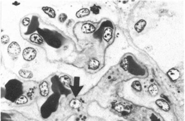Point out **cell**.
Listing matches in <instances>:
<instances>
[{"label": "cell", "instance_id": "1", "mask_svg": "<svg viewBox=\"0 0 185 121\" xmlns=\"http://www.w3.org/2000/svg\"><path fill=\"white\" fill-rule=\"evenodd\" d=\"M37 31L46 43L53 48H59L65 41V37L57 31L39 28Z\"/></svg>", "mask_w": 185, "mask_h": 121}, {"label": "cell", "instance_id": "2", "mask_svg": "<svg viewBox=\"0 0 185 121\" xmlns=\"http://www.w3.org/2000/svg\"><path fill=\"white\" fill-rule=\"evenodd\" d=\"M23 94V84L20 81L12 79L9 81L5 85V98L11 102L22 98Z\"/></svg>", "mask_w": 185, "mask_h": 121}, {"label": "cell", "instance_id": "3", "mask_svg": "<svg viewBox=\"0 0 185 121\" xmlns=\"http://www.w3.org/2000/svg\"><path fill=\"white\" fill-rule=\"evenodd\" d=\"M7 51L10 56L16 58L21 53V47L17 42H11L8 46Z\"/></svg>", "mask_w": 185, "mask_h": 121}, {"label": "cell", "instance_id": "4", "mask_svg": "<svg viewBox=\"0 0 185 121\" xmlns=\"http://www.w3.org/2000/svg\"><path fill=\"white\" fill-rule=\"evenodd\" d=\"M37 51L34 47H26L23 50L22 56L24 60L27 61H31L36 57Z\"/></svg>", "mask_w": 185, "mask_h": 121}, {"label": "cell", "instance_id": "5", "mask_svg": "<svg viewBox=\"0 0 185 121\" xmlns=\"http://www.w3.org/2000/svg\"><path fill=\"white\" fill-rule=\"evenodd\" d=\"M39 22L38 21V18L37 16H34L32 17V19L30 24L28 27L27 31L25 33L26 35L31 34L34 33L39 28Z\"/></svg>", "mask_w": 185, "mask_h": 121}, {"label": "cell", "instance_id": "6", "mask_svg": "<svg viewBox=\"0 0 185 121\" xmlns=\"http://www.w3.org/2000/svg\"><path fill=\"white\" fill-rule=\"evenodd\" d=\"M81 30L83 33L91 34L95 32L96 27L92 24L85 23L82 25Z\"/></svg>", "mask_w": 185, "mask_h": 121}, {"label": "cell", "instance_id": "7", "mask_svg": "<svg viewBox=\"0 0 185 121\" xmlns=\"http://www.w3.org/2000/svg\"><path fill=\"white\" fill-rule=\"evenodd\" d=\"M157 106L165 112H168L170 110V106L169 104L164 100L159 99L155 101Z\"/></svg>", "mask_w": 185, "mask_h": 121}, {"label": "cell", "instance_id": "8", "mask_svg": "<svg viewBox=\"0 0 185 121\" xmlns=\"http://www.w3.org/2000/svg\"><path fill=\"white\" fill-rule=\"evenodd\" d=\"M29 40L31 43L37 44L41 45L44 43V39L39 34H32L30 36Z\"/></svg>", "mask_w": 185, "mask_h": 121}, {"label": "cell", "instance_id": "9", "mask_svg": "<svg viewBox=\"0 0 185 121\" xmlns=\"http://www.w3.org/2000/svg\"><path fill=\"white\" fill-rule=\"evenodd\" d=\"M42 10L45 14L51 18H56L57 14L53 8L48 6H44L42 8Z\"/></svg>", "mask_w": 185, "mask_h": 121}, {"label": "cell", "instance_id": "10", "mask_svg": "<svg viewBox=\"0 0 185 121\" xmlns=\"http://www.w3.org/2000/svg\"><path fill=\"white\" fill-rule=\"evenodd\" d=\"M39 89L41 95L44 96H46L49 94L48 84L46 81H44L39 85Z\"/></svg>", "mask_w": 185, "mask_h": 121}, {"label": "cell", "instance_id": "11", "mask_svg": "<svg viewBox=\"0 0 185 121\" xmlns=\"http://www.w3.org/2000/svg\"><path fill=\"white\" fill-rule=\"evenodd\" d=\"M146 25V22L145 20L141 19L136 23L134 26V28L137 33H140L144 30Z\"/></svg>", "mask_w": 185, "mask_h": 121}, {"label": "cell", "instance_id": "12", "mask_svg": "<svg viewBox=\"0 0 185 121\" xmlns=\"http://www.w3.org/2000/svg\"><path fill=\"white\" fill-rule=\"evenodd\" d=\"M167 74L173 81L176 80L180 77V72L176 69H172L168 72Z\"/></svg>", "mask_w": 185, "mask_h": 121}, {"label": "cell", "instance_id": "13", "mask_svg": "<svg viewBox=\"0 0 185 121\" xmlns=\"http://www.w3.org/2000/svg\"><path fill=\"white\" fill-rule=\"evenodd\" d=\"M90 10L87 8H83L80 9L75 13V16L78 18H81L88 16L90 15Z\"/></svg>", "mask_w": 185, "mask_h": 121}, {"label": "cell", "instance_id": "14", "mask_svg": "<svg viewBox=\"0 0 185 121\" xmlns=\"http://www.w3.org/2000/svg\"><path fill=\"white\" fill-rule=\"evenodd\" d=\"M19 76L24 78L31 79L33 77V73L30 70L21 69L18 72Z\"/></svg>", "mask_w": 185, "mask_h": 121}, {"label": "cell", "instance_id": "15", "mask_svg": "<svg viewBox=\"0 0 185 121\" xmlns=\"http://www.w3.org/2000/svg\"><path fill=\"white\" fill-rule=\"evenodd\" d=\"M100 63L95 59H92L89 61L88 63V68L92 70H96L100 66Z\"/></svg>", "mask_w": 185, "mask_h": 121}, {"label": "cell", "instance_id": "16", "mask_svg": "<svg viewBox=\"0 0 185 121\" xmlns=\"http://www.w3.org/2000/svg\"><path fill=\"white\" fill-rule=\"evenodd\" d=\"M112 33H113V31L111 28L109 27L106 28L103 33V36L104 40L106 42H109L110 39L112 38Z\"/></svg>", "mask_w": 185, "mask_h": 121}, {"label": "cell", "instance_id": "17", "mask_svg": "<svg viewBox=\"0 0 185 121\" xmlns=\"http://www.w3.org/2000/svg\"><path fill=\"white\" fill-rule=\"evenodd\" d=\"M149 92L152 96H156L159 92V88L155 84H152L149 87Z\"/></svg>", "mask_w": 185, "mask_h": 121}, {"label": "cell", "instance_id": "18", "mask_svg": "<svg viewBox=\"0 0 185 121\" xmlns=\"http://www.w3.org/2000/svg\"><path fill=\"white\" fill-rule=\"evenodd\" d=\"M133 88L137 92H141L142 90V86L140 82L139 81H134L132 84Z\"/></svg>", "mask_w": 185, "mask_h": 121}, {"label": "cell", "instance_id": "19", "mask_svg": "<svg viewBox=\"0 0 185 121\" xmlns=\"http://www.w3.org/2000/svg\"><path fill=\"white\" fill-rule=\"evenodd\" d=\"M101 9V8L100 6L94 4L90 7V11H91L94 14L98 15L100 13Z\"/></svg>", "mask_w": 185, "mask_h": 121}, {"label": "cell", "instance_id": "20", "mask_svg": "<svg viewBox=\"0 0 185 121\" xmlns=\"http://www.w3.org/2000/svg\"><path fill=\"white\" fill-rule=\"evenodd\" d=\"M1 40L2 43L4 45L7 44L10 41V37L7 35H4L1 37Z\"/></svg>", "mask_w": 185, "mask_h": 121}, {"label": "cell", "instance_id": "21", "mask_svg": "<svg viewBox=\"0 0 185 121\" xmlns=\"http://www.w3.org/2000/svg\"><path fill=\"white\" fill-rule=\"evenodd\" d=\"M68 18L67 14L65 13H61L59 15V20L61 23L65 22Z\"/></svg>", "mask_w": 185, "mask_h": 121}, {"label": "cell", "instance_id": "22", "mask_svg": "<svg viewBox=\"0 0 185 121\" xmlns=\"http://www.w3.org/2000/svg\"><path fill=\"white\" fill-rule=\"evenodd\" d=\"M120 66L125 70H128V61L126 58L124 59L120 63Z\"/></svg>", "mask_w": 185, "mask_h": 121}, {"label": "cell", "instance_id": "23", "mask_svg": "<svg viewBox=\"0 0 185 121\" xmlns=\"http://www.w3.org/2000/svg\"><path fill=\"white\" fill-rule=\"evenodd\" d=\"M151 121H164L161 118H160L159 116L153 114L151 117Z\"/></svg>", "mask_w": 185, "mask_h": 121}, {"label": "cell", "instance_id": "24", "mask_svg": "<svg viewBox=\"0 0 185 121\" xmlns=\"http://www.w3.org/2000/svg\"><path fill=\"white\" fill-rule=\"evenodd\" d=\"M31 20L29 18H25L22 20V24L25 26L29 25L31 23Z\"/></svg>", "mask_w": 185, "mask_h": 121}, {"label": "cell", "instance_id": "25", "mask_svg": "<svg viewBox=\"0 0 185 121\" xmlns=\"http://www.w3.org/2000/svg\"><path fill=\"white\" fill-rule=\"evenodd\" d=\"M12 4H13V5H20V3H18V2L17 1H15L13 3H12Z\"/></svg>", "mask_w": 185, "mask_h": 121}, {"label": "cell", "instance_id": "26", "mask_svg": "<svg viewBox=\"0 0 185 121\" xmlns=\"http://www.w3.org/2000/svg\"><path fill=\"white\" fill-rule=\"evenodd\" d=\"M122 121V120H120V121Z\"/></svg>", "mask_w": 185, "mask_h": 121}]
</instances>
